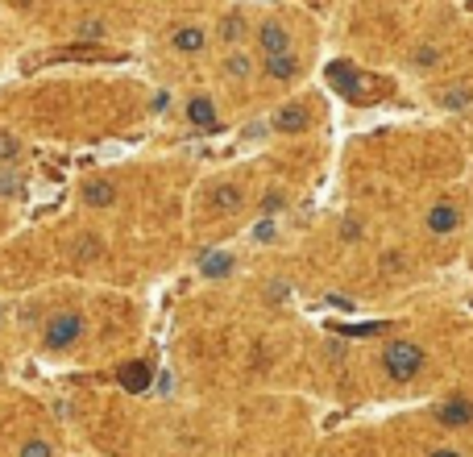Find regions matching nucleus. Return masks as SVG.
I'll return each instance as SVG.
<instances>
[{"label": "nucleus", "mask_w": 473, "mask_h": 457, "mask_svg": "<svg viewBox=\"0 0 473 457\" xmlns=\"http://www.w3.org/2000/svg\"><path fill=\"white\" fill-rule=\"evenodd\" d=\"M382 366H386V374L395 379V383H407V379H415L420 370H424V349L415 345V341H390L386 345V354H382Z\"/></svg>", "instance_id": "nucleus-1"}, {"label": "nucleus", "mask_w": 473, "mask_h": 457, "mask_svg": "<svg viewBox=\"0 0 473 457\" xmlns=\"http://www.w3.org/2000/svg\"><path fill=\"white\" fill-rule=\"evenodd\" d=\"M83 337V316L79 312H54L46 320V333H42V341H46V349H71L75 341Z\"/></svg>", "instance_id": "nucleus-2"}, {"label": "nucleus", "mask_w": 473, "mask_h": 457, "mask_svg": "<svg viewBox=\"0 0 473 457\" xmlns=\"http://www.w3.org/2000/svg\"><path fill=\"white\" fill-rule=\"evenodd\" d=\"M328 83L336 88V92H341V96H349V100H361L365 92H370V83L357 75L353 63H341V58H336V63L328 67Z\"/></svg>", "instance_id": "nucleus-3"}, {"label": "nucleus", "mask_w": 473, "mask_h": 457, "mask_svg": "<svg viewBox=\"0 0 473 457\" xmlns=\"http://www.w3.org/2000/svg\"><path fill=\"white\" fill-rule=\"evenodd\" d=\"M274 129H279V133H299V129H308V108H303L299 100L283 104V108L274 113Z\"/></svg>", "instance_id": "nucleus-4"}, {"label": "nucleus", "mask_w": 473, "mask_h": 457, "mask_svg": "<svg viewBox=\"0 0 473 457\" xmlns=\"http://www.w3.org/2000/svg\"><path fill=\"white\" fill-rule=\"evenodd\" d=\"M117 379H120V386H125V391L142 395L154 374H150V366H145V361H129V366H120V370H117Z\"/></svg>", "instance_id": "nucleus-5"}, {"label": "nucleus", "mask_w": 473, "mask_h": 457, "mask_svg": "<svg viewBox=\"0 0 473 457\" xmlns=\"http://www.w3.org/2000/svg\"><path fill=\"white\" fill-rule=\"evenodd\" d=\"M83 204L108 208V204H117V188H113L108 179H88V183H83Z\"/></svg>", "instance_id": "nucleus-6"}, {"label": "nucleus", "mask_w": 473, "mask_h": 457, "mask_svg": "<svg viewBox=\"0 0 473 457\" xmlns=\"http://www.w3.org/2000/svg\"><path fill=\"white\" fill-rule=\"evenodd\" d=\"M457 220H461V212H457L452 204H436V208L427 212V229H432V233H452Z\"/></svg>", "instance_id": "nucleus-7"}, {"label": "nucleus", "mask_w": 473, "mask_h": 457, "mask_svg": "<svg viewBox=\"0 0 473 457\" xmlns=\"http://www.w3.org/2000/svg\"><path fill=\"white\" fill-rule=\"evenodd\" d=\"M436 416H440V424H452V428H457V424H469L473 420V404L469 399H449Z\"/></svg>", "instance_id": "nucleus-8"}, {"label": "nucleus", "mask_w": 473, "mask_h": 457, "mask_svg": "<svg viewBox=\"0 0 473 457\" xmlns=\"http://www.w3.org/2000/svg\"><path fill=\"white\" fill-rule=\"evenodd\" d=\"M187 117H191V125H199V129H216V104L208 96H195L187 104Z\"/></svg>", "instance_id": "nucleus-9"}, {"label": "nucleus", "mask_w": 473, "mask_h": 457, "mask_svg": "<svg viewBox=\"0 0 473 457\" xmlns=\"http://www.w3.org/2000/svg\"><path fill=\"white\" fill-rule=\"evenodd\" d=\"M199 270H204L208 279H224V274L233 270V254H224V250H212V254H204V258H199Z\"/></svg>", "instance_id": "nucleus-10"}, {"label": "nucleus", "mask_w": 473, "mask_h": 457, "mask_svg": "<svg viewBox=\"0 0 473 457\" xmlns=\"http://www.w3.org/2000/svg\"><path fill=\"white\" fill-rule=\"evenodd\" d=\"M212 208L216 212H236V208H241V188H233V183L212 188Z\"/></svg>", "instance_id": "nucleus-11"}, {"label": "nucleus", "mask_w": 473, "mask_h": 457, "mask_svg": "<svg viewBox=\"0 0 473 457\" xmlns=\"http://www.w3.org/2000/svg\"><path fill=\"white\" fill-rule=\"evenodd\" d=\"M286 46H291V42H286V29L283 25H266V29H261V50H266V54H286Z\"/></svg>", "instance_id": "nucleus-12"}, {"label": "nucleus", "mask_w": 473, "mask_h": 457, "mask_svg": "<svg viewBox=\"0 0 473 457\" xmlns=\"http://www.w3.org/2000/svg\"><path fill=\"white\" fill-rule=\"evenodd\" d=\"M266 71L274 75V79H291V75L299 71V63L291 58V50L286 54H266Z\"/></svg>", "instance_id": "nucleus-13"}, {"label": "nucleus", "mask_w": 473, "mask_h": 457, "mask_svg": "<svg viewBox=\"0 0 473 457\" xmlns=\"http://www.w3.org/2000/svg\"><path fill=\"white\" fill-rule=\"evenodd\" d=\"M175 50H187V54L204 50V29H179L175 34Z\"/></svg>", "instance_id": "nucleus-14"}, {"label": "nucleus", "mask_w": 473, "mask_h": 457, "mask_svg": "<svg viewBox=\"0 0 473 457\" xmlns=\"http://www.w3.org/2000/svg\"><path fill=\"white\" fill-rule=\"evenodd\" d=\"M241 34H245V17H241V13H229V17L220 21V38H224V42H236Z\"/></svg>", "instance_id": "nucleus-15"}, {"label": "nucleus", "mask_w": 473, "mask_h": 457, "mask_svg": "<svg viewBox=\"0 0 473 457\" xmlns=\"http://www.w3.org/2000/svg\"><path fill=\"white\" fill-rule=\"evenodd\" d=\"M21 457H54V449H50L42 436H33V441H25L21 445Z\"/></svg>", "instance_id": "nucleus-16"}, {"label": "nucleus", "mask_w": 473, "mask_h": 457, "mask_svg": "<svg viewBox=\"0 0 473 457\" xmlns=\"http://www.w3.org/2000/svg\"><path fill=\"white\" fill-rule=\"evenodd\" d=\"M17 192H21V179L13 170H0V195L9 200V195H17Z\"/></svg>", "instance_id": "nucleus-17"}, {"label": "nucleus", "mask_w": 473, "mask_h": 457, "mask_svg": "<svg viewBox=\"0 0 473 457\" xmlns=\"http://www.w3.org/2000/svg\"><path fill=\"white\" fill-rule=\"evenodd\" d=\"M17 154H21V142H17L13 133H0V158L9 163V158H17Z\"/></svg>", "instance_id": "nucleus-18"}, {"label": "nucleus", "mask_w": 473, "mask_h": 457, "mask_svg": "<svg viewBox=\"0 0 473 457\" xmlns=\"http://www.w3.org/2000/svg\"><path fill=\"white\" fill-rule=\"evenodd\" d=\"M75 250H79V258H95V254H100V241H95L92 233H83V237H79V245H75Z\"/></svg>", "instance_id": "nucleus-19"}, {"label": "nucleus", "mask_w": 473, "mask_h": 457, "mask_svg": "<svg viewBox=\"0 0 473 457\" xmlns=\"http://www.w3.org/2000/svg\"><path fill=\"white\" fill-rule=\"evenodd\" d=\"M445 104H449V108H465V104H469V92H465V88H452V92H445Z\"/></svg>", "instance_id": "nucleus-20"}, {"label": "nucleus", "mask_w": 473, "mask_h": 457, "mask_svg": "<svg viewBox=\"0 0 473 457\" xmlns=\"http://www.w3.org/2000/svg\"><path fill=\"white\" fill-rule=\"evenodd\" d=\"M229 75H236V79L249 75V58H245V54H233V58H229Z\"/></svg>", "instance_id": "nucleus-21"}, {"label": "nucleus", "mask_w": 473, "mask_h": 457, "mask_svg": "<svg viewBox=\"0 0 473 457\" xmlns=\"http://www.w3.org/2000/svg\"><path fill=\"white\" fill-rule=\"evenodd\" d=\"M345 337H365V333H378V324H349V329H341Z\"/></svg>", "instance_id": "nucleus-22"}, {"label": "nucleus", "mask_w": 473, "mask_h": 457, "mask_svg": "<svg viewBox=\"0 0 473 457\" xmlns=\"http://www.w3.org/2000/svg\"><path fill=\"white\" fill-rule=\"evenodd\" d=\"M79 34H83V38H100V34H104V25H100V21H83V25H79Z\"/></svg>", "instance_id": "nucleus-23"}, {"label": "nucleus", "mask_w": 473, "mask_h": 457, "mask_svg": "<svg viewBox=\"0 0 473 457\" xmlns=\"http://www.w3.org/2000/svg\"><path fill=\"white\" fill-rule=\"evenodd\" d=\"M254 237H258V241H274V225H270V220H261L258 229H254Z\"/></svg>", "instance_id": "nucleus-24"}, {"label": "nucleus", "mask_w": 473, "mask_h": 457, "mask_svg": "<svg viewBox=\"0 0 473 457\" xmlns=\"http://www.w3.org/2000/svg\"><path fill=\"white\" fill-rule=\"evenodd\" d=\"M279 204H283V195H266V204H261V208H266V212H279Z\"/></svg>", "instance_id": "nucleus-25"}, {"label": "nucleus", "mask_w": 473, "mask_h": 457, "mask_svg": "<svg viewBox=\"0 0 473 457\" xmlns=\"http://www.w3.org/2000/svg\"><path fill=\"white\" fill-rule=\"evenodd\" d=\"M432 457H461V453H452V449H436Z\"/></svg>", "instance_id": "nucleus-26"}, {"label": "nucleus", "mask_w": 473, "mask_h": 457, "mask_svg": "<svg viewBox=\"0 0 473 457\" xmlns=\"http://www.w3.org/2000/svg\"><path fill=\"white\" fill-rule=\"evenodd\" d=\"M0 316H4V308H0Z\"/></svg>", "instance_id": "nucleus-27"}]
</instances>
